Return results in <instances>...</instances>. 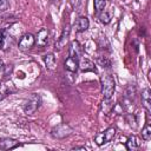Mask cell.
I'll use <instances>...</instances> for the list:
<instances>
[{
    "mask_svg": "<svg viewBox=\"0 0 151 151\" xmlns=\"http://www.w3.org/2000/svg\"><path fill=\"white\" fill-rule=\"evenodd\" d=\"M100 84H101V93L104 99H111L113 96L114 88H116V83L112 76L110 74H104L100 78Z\"/></svg>",
    "mask_w": 151,
    "mask_h": 151,
    "instance_id": "1",
    "label": "cell"
},
{
    "mask_svg": "<svg viewBox=\"0 0 151 151\" xmlns=\"http://www.w3.org/2000/svg\"><path fill=\"white\" fill-rule=\"evenodd\" d=\"M40 105H41V97L37 93H32L24 104V111L27 114H33L38 111Z\"/></svg>",
    "mask_w": 151,
    "mask_h": 151,
    "instance_id": "2",
    "label": "cell"
},
{
    "mask_svg": "<svg viewBox=\"0 0 151 151\" xmlns=\"http://www.w3.org/2000/svg\"><path fill=\"white\" fill-rule=\"evenodd\" d=\"M73 132V129L66 124V123H61V124H58L57 126H54L51 131V136L55 139H63V138H66L68 137L71 133Z\"/></svg>",
    "mask_w": 151,
    "mask_h": 151,
    "instance_id": "3",
    "label": "cell"
},
{
    "mask_svg": "<svg viewBox=\"0 0 151 151\" xmlns=\"http://www.w3.org/2000/svg\"><path fill=\"white\" fill-rule=\"evenodd\" d=\"M34 44H35V37L31 33H26L20 38L18 47L20 51H28L34 46Z\"/></svg>",
    "mask_w": 151,
    "mask_h": 151,
    "instance_id": "4",
    "label": "cell"
},
{
    "mask_svg": "<svg viewBox=\"0 0 151 151\" xmlns=\"http://www.w3.org/2000/svg\"><path fill=\"white\" fill-rule=\"evenodd\" d=\"M70 32H71V26H70L68 24H66V26L64 27V29H63V32H61L59 39H58L57 42H55V48L61 50V48L66 45V42H67V40H68V37H70Z\"/></svg>",
    "mask_w": 151,
    "mask_h": 151,
    "instance_id": "5",
    "label": "cell"
},
{
    "mask_svg": "<svg viewBox=\"0 0 151 151\" xmlns=\"http://www.w3.org/2000/svg\"><path fill=\"white\" fill-rule=\"evenodd\" d=\"M20 145L21 144L13 138H0V149L1 150H12Z\"/></svg>",
    "mask_w": 151,
    "mask_h": 151,
    "instance_id": "6",
    "label": "cell"
},
{
    "mask_svg": "<svg viewBox=\"0 0 151 151\" xmlns=\"http://www.w3.org/2000/svg\"><path fill=\"white\" fill-rule=\"evenodd\" d=\"M11 46V35L6 28L0 29V50L6 51Z\"/></svg>",
    "mask_w": 151,
    "mask_h": 151,
    "instance_id": "7",
    "label": "cell"
},
{
    "mask_svg": "<svg viewBox=\"0 0 151 151\" xmlns=\"http://www.w3.org/2000/svg\"><path fill=\"white\" fill-rule=\"evenodd\" d=\"M68 55L70 57H73V58H77L80 60V57H81V46L80 44L77 41V40H73L71 44H70V47H68Z\"/></svg>",
    "mask_w": 151,
    "mask_h": 151,
    "instance_id": "8",
    "label": "cell"
},
{
    "mask_svg": "<svg viewBox=\"0 0 151 151\" xmlns=\"http://www.w3.org/2000/svg\"><path fill=\"white\" fill-rule=\"evenodd\" d=\"M90 26V21L86 17H79L74 24V28L77 32H85Z\"/></svg>",
    "mask_w": 151,
    "mask_h": 151,
    "instance_id": "9",
    "label": "cell"
},
{
    "mask_svg": "<svg viewBox=\"0 0 151 151\" xmlns=\"http://www.w3.org/2000/svg\"><path fill=\"white\" fill-rule=\"evenodd\" d=\"M64 65H65V68H66L67 71H70V72H76V71L78 70V67H79V59L68 55L67 59L65 60Z\"/></svg>",
    "mask_w": 151,
    "mask_h": 151,
    "instance_id": "10",
    "label": "cell"
},
{
    "mask_svg": "<svg viewBox=\"0 0 151 151\" xmlns=\"http://www.w3.org/2000/svg\"><path fill=\"white\" fill-rule=\"evenodd\" d=\"M142 104L147 112L151 111V92L149 88H145L142 92Z\"/></svg>",
    "mask_w": 151,
    "mask_h": 151,
    "instance_id": "11",
    "label": "cell"
},
{
    "mask_svg": "<svg viewBox=\"0 0 151 151\" xmlns=\"http://www.w3.org/2000/svg\"><path fill=\"white\" fill-rule=\"evenodd\" d=\"M35 42H37L39 46H45V45L48 42V32H47V29L41 28V29L38 32L37 38H35Z\"/></svg>",
    "mask_w": 151,
    "mask_h": 151,
    "instance_id": "12",
    "label": "cell"
},
{
    "mask_svg": "<svg viewBox=\"0 0 151 151\" xmlns=\"http://www.w3.org/2000/svg\"><path fill=\"white\" fill-rule=\"evenodd\" d=\"M79 68H80L83 72H87V71L97 72L94 64H93L91 60H88V59H81V60L79 61Z\"/></svg>",
    "mask_w": 151,
    "mask_h": 151,
    "instance_id": "13",
    "label": "cell"
},
{
    "mask_svg": "<svg viewBox=\"0 0 151 151\" xmlns=\"http://www.w3.org/2000/svg\"><path fill=\"white\" fill-rule=\"evenodd\" d=\"M44 61H45V65L48 70H55V66H57V60H55V57L54 54L52 53H48L44 57Z\"/></svg>",
    "mask_w": 151,
    "mask_h": 151,
    "instance_id": "14",
    "label": "cell"
},
{
    "mask_svg": "<svg viewBox=\"0 0 151 151\" xmlns=\"http://www.w3.org/2000/svg\"><path fill=\"white\" fill-rule=\"evenodd\" d=\"M124 143H125V146H126V149L129 151H134V150H137L139 147V142L137 140V138L134 136L129 137L126 139V142H124Z\"/></svg>",
    "mask_w": 151,
    "mask_h": 151,
    "instance_id": "15",
    "label": "cell"
},
{
    "mask_svg": "<svg viewBox=\"0 0 151 151\" xmlns=\"http://www.w3.org/2000/svg\"><path fill=\"white\" fill-rule=\"evenodd\" d=\"M103 133H104L105 142H106V143H109V142H111V140L114 138V136H116V127L110 126V127H107Z\"/></svg>",
    "mask_w": 151,
    "mask_h": 151,
    "instance_id": "16",
    "label": "cell"
},
{
    "mask_svg": "<svg viewBox=\"0 0 151 151\" xmlns=\"http://www.w3.org/2000/svg\"><path fill=\"white\" fill-rule=\"evenodd\" d=\"M142 138L144 140H146V142L151 139V126H150V124H146L143 127V130H142Z\"/></svg>",
    "mask_w": 151,
    "mask_h": 151,
    "instance_id": "17",
    "label": "cell"
},
{
    "mask_svg": "<svg viewBox=\"0 0 151 151\" xmlns=\"http://www.w3.org/2000/svg\"><path fill=\"white\" fill-rule=\"evenodd\" d=\"M93 5H94V9L97 13H100L101 11L105 9L106 6V0H93Z\"/></svg>",
    "mask_w": 151,
    "mask_h": 151,
    "instance_id": "18",
    "label": "cell"
},
{
    "mask_svg": "<svg viewBox=\"0 0 151 151\" xmlns=\"http://www.w3.org/2000/svg\"><path fill=\"white\" fill-rule=\"evenodd\" d=\"M98 18H99L100 22L104 24V25H107V24L111 21V14L107 13V12H105V11H101L100 14L98 15Z\"/></svg>",
    "mask_w": 151,
    "mask_h": 151,
    "instance_id": "19",
    "label": "cell"
},
{
    "mask_svg": "<svg viewBox=\"0 0 151 151\" xmlns=\"http://www.w3.org/2000/svg\"><path fill=\"white\" fill-rule=\"evenodd\" d=\"M94 142H96V144L97 145H103V144H105L106 142H105V138H104V133L103 132H98L97 134H96V137H94Z\"/></svg>",
    "mask_w": 151,
    "mask_h": 151,
    "instance_id": "20",
    "label": "cell"
},
{
    "mask_svg": "<svg viewBox=\"0 0 151 151\" xmlns=\"http://www.w3.org/2000/svg\"><path fill=\"white\" fill-rule=\"evenodd\" d=\"M98 63H99L103 67H110V66H111L110 60H109L107 58H105V57H100V58H98Z\"/></svg>",
    "mask_w": 151,
    "mask_h": 151,
    "instance_id": "21",
    "label": "cell"
},
{
    "mask_svg": "<svg viewBox=\"0 0 151 151\" xmlns=\"http://www.w3.org/2000/svg\"><path fill=\"white\" fill-rule=\"evenodd\" d=\"M9 6L8 0H0V11H6Z\"/></svg>",
    "mask_w": 151,
    "mask_h": 151,
    "instance_id": "22",
    "label": "cell"
},
{
    "mask_svg": "<svg viewBox=\"0 0 151 151\" xmlns=\"http://www.w3.org/2000/svg\"><path fill=\"white\" fill-rule=\"evenodd\" d=\"M72 150H83V151H86V147L85 146H74V147H72Z\"/></svg>",
    "mask_w": 151,
    "mask_h": 151,
    "instance_id": "23",
    "label": "cell"
},
{
    "mask_svg": "<svg viewBox=\"0 0 151 151\" xmlns=\"http://www.w3.org/2000/svg\"><path fill=\"white\" fill-rule=\"evenodd\" d=\"M60 1H61V0H51V2H52V4H54V5H57V6H59V5H60Z\"/></svg>",
    "mask_w": 151,
    "mask_h": 151,
    "instance_id": "24",
    "label": "cell"
},
{
    "mask_svg": "<svg viewBox=\"0 0 151 151\" xmlns=\"http://www.w3.org/2000/svg\"><path fill=\"white\" fill-rule=\"evenodd\" d=\"M4 67H5V66H4V64H2V61L0 60V72H2V71H4Z\"/></svg>",
    "mask_w": 151,
    "mask_h": 151,
    "instance_id": "25",
    "label": "cell"
},
{
    "mask_svg": "<svg viewBox=\"0 0 151 151\" xmlns=\"http://www.w3.org/2000/svg\"><path fill=\"white\" fill-rule=\"evenodd\" d=\"M4 99V94L2 93H0V100H2Z\"/></svg>",
    "mask_w": 151,
    "mask_h": 151,
    "instance_id": "26",
    "label": "cell"
},
{
    "mask_svg": "<svg viewBox=\"0 0 151 151\" xmlns=\"http://www.w3.org/2000/svg\"><path fill=\"white\" fill-rule=\"evenodd\" d=\"M0 86H1V83H0Z\"/></svg>",
    "mask_w": 151,
    "mask_h": 151,
    "instance_id": "27",
    "label": "cell"
}]
</instances>
